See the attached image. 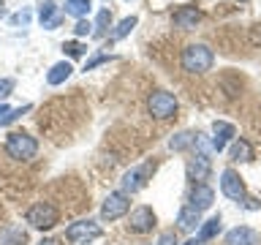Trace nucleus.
Instances as JSON below:
<instances>
[{
  "label": "nucleus",
  "mask_w": 261,
  "mask_h": 245,
  "mask_svg": "<svg viewBox=\"0 0 261 245\" xmlns=\"http://www.w3.org/2000/svg\"><path fill=\"white\" fill-rule=\"evenodd\" d=\"M6 153L11 155L14 161H30V158H36V153H38V142L30 134H24V131H14V134H8V139H6Z\"/></svg>",
  "instance_id": "nucleus-2"
},
{
  "label": "nucleus",
  "mask_w": 261,
  "mask_h": 245,
  "mask_svg": "<svg viewBox=\"0 0 261 245\" xmlns=\"http://www.w3.org/2000/svg\"><path fill=\"white\" fill-rule=\"evenodd\" d=\"M8 112H11V106H8V104H0V117H6Z\"/></svg>",
  "instance_id": "nucleus-34"
},
{
  "label": "nucleus",
  "mask_w": 261,
  "mask_h": 245,
  "mask_svg": "<svg viewBox=\"0 0 261 245\" xmlns=\"http://www.w3.org/2000/svg\"><path fill=\"white\" fill-rule=\"evenodd\" d=\"M11 90H14V79H0V98L11 95Z\"/></svg>",
  "instance_id": "nucleus-31"
},
{
  "label": "nucleus",
  "mask_w": 261,
  "mask_h": 245,
  "mask_svg": "<svg viewBox=\"0 0 261 245\" xmlns=\"http://www.w3.org/2000/svg\"><path fill=\"white\" fill-rule=\"evenodd\" d=\"M204 224L201 220V212L191 207V204H185L182 210H179V215H177V229L179 232H193V229H199Z\"/></svg>",
  "instance_id": "nucleus-13"
},
{
  "label": "nucleus",
  "mask_w": 261,
  "mask_h": 245,
  "mask_svg": "<svg viewBox=\"0 0 261 245\" xmlns=\"http://www.w3.org/2000/svg\"><path fill=\"white\" fill-rule=\"evenodd\" d=\"M136 22H139L136 16H125V19H122V22L117 24V28H114V30L109 33V38H112V41H120V38H125L128 33L136 28Z\"/></svg>",
  "instance_id": "nucleus-22"
},
{
  "label": "nucleus",
  "mask_w": 261,
  "mask_h": 245,
  "mask_svg": "<svg viewBox=\"0 0 261 245\" xmlns=\"http://www.w3.org/2000/svg\"><path fill=\"white\" fill-rule=\"evenodd\" d=\"M155 212L152 207H147V204H142V207H136L134 212H130V218H128V232H134V234H147V232H152L155 229Z\"/></svg>",
  "instance_id": "nucleus-8"
},
{
  "label": "nucleus",
  "mask_w": 261,
  "mask_h": 245,
  "mask_svg": "<svg viewBox=\"0 0 261 245\" xmlns=\"http://www.w3.org/2000/svg\"><path fill=\"white\" fill-rule=\"evenodd\" d=\"M30 109H33L30 104H24V106H16V109H11V112L6 114V117H0V126H11L14 120H19L22 114H24V112H30Z\"/></svg>",
  "instance_id": "nucleus-25"
},
{
  "label": "nucleus",
  "mask_w": 261,
  "mask_h": 245,
  "mask_svg": "<svg viewBox=\"0 0 261 245\" xmlns=\"http://www.w3.org/2000/svg\"><path fill=\"white\" fill-rule=\"evenodd\" d=\"M30 16H33V14L28 11V8H22V11H19V14H14V16H11V19H8V22H11L14 28H19V24L24 28V24H30Z\"/></svg>",
  "instance_id": "nucleus-28"
},
{
  "label": "nucleus",
  "mask_w": 261,
  "mask_h": 245,
  "mask_svg": "<svg viewBox=\"0 0 261 245\" xmlns=\"http://www.w3.org/2000/svg\"><path fill=\"white\" fill-rule=\"evenodd\" d=\"M93 8V0H65V14L76 16V19H85Z\"/></svg>",
  "instance_id": "nucleus-18"
},
{
  "label": "nucleus",
  "mask_w": 261,
  "mask_h": 245,
  "mask_svg": "<svg viewBox=\"0 0 261 245\" xmlns=\"http://www.w3.org/2000/svg\"><path fill=\"white\" fill-rule=\"evenodd\" d=\"M185 172H188V180H193L196 185H201L204 180L210 177V172H212V163H210V158H204V155H196V158H191V161H188Z\"/></svg>",
  "instance_id": "nucleus-11"
},
{
  "label": "nucleus",
  "mask_w": 261,
  "mask_h": 245,
  "mask_svg": "<svg viewBox=\"0 0 261 245\" xmlns=\"http://www.w3.org/2000/svg\"><path fill=\"white\" fill-rule=\"evenodd\" d=\"M85 44H82V41H65V44H63V52L65 55H68V57H82V55H85Z\"/></svg>",
  "instance_id": "nucleus-26"
},
{
  "label": "nucleus",
  "mask_w": 261,
  "mask_h": 245,
  "mask_svg": "<svg viewBox=\"0 0 261 245\" xmlns=\"http://www.w3.org/2000/svg\"><path fill=\"white\" fill-rule=\"evenodd\" d=\"M109 24H112V11H109V8H101V11H98V19H95V30L103 33Z\"/></svg>",
  "instance_id": "nucleus-27"
},
{
  "label": "nucleus",
  "mask_w": 261,
  "mask_h": 245,
  "mask_svg": "<svg viewBox=\"0 0 261 245\" xmlns=\"http://www.w3.org/2000/svg\"><path fill=\"white\" fill-rule=\"evenodd\" d=\"M71 63L68 60H60V63H55L52 68H49V74H46V82L49 85H60V82H65L71 77Z\"/></svg>",
  "instance_id": "nucleus-17"
},
{
  "label": "nucleus",
  "mask_w": 261,
  "mask_h": 245,
  "mask_svg": "<svg viewBox=\"0 0 261 245\" xmlns=\"http://www.w3.org/2000/svg\"><path fill=\"white\" fill-rule=\"evenodd\" d=\"M226 245H258V234L250 226H234L226 234Z\"/></svg>",
  "instance_id": "nucleus-14"
},
{
  "label": "nucleus",
  "mask_w": 261,
  "mask_h": 245,
  "mask_svg": "<svg viewBox=\"0 0 261 245\" xmlns=\"http://www.w3.org/2000/svg\"><path fill=\"white\" fill-rule=\"evenodd\" d=\"M38 245H57V242H55V240H41Z\"/></svg>",
  "instance_id": "nucleus-35"
},
{
  "label": "nucleus",
  "mask_w": 261,
  "mask_h": 245,
  "mask_svg": "<svg viewBox=\"0 0 261 245\" xmlns=\"http://www.w3.org/2000/svg\"><path fill=\"white\" fill-rule=\"evenodd\" d=\"M0 16H6V8H3V0H0Z\"/></svg>",
  "instance_id": "nucleus-36"
},
{
  "label": "nucleus",
  "mask_w": 261,
  "mask_h": 245,
  "mask_svg": "<svg viewBox=\"0 0 261 245\" xmlns=\"http://www.w3.org/2000/svg\"><path fill=\"white\" fill-rule=\"evenodd\" d=\"M212 202H215V191H212L207 183L193 185L191 199H188V204H191V207H196L199 212H204V210H210V207H212Z\"/></svg>",
  "instance_id": "nucleus-12"
},
{
  "label": "nucleus",
  "mask_w": 261,
  "mask_h": 245,
  "mask_svg": "<svg viewBox=\"0 0 261 245\" xmlns=\"http://www.w3.org/2000/svg\"><path fill=\"white\" fill-rule=\"evenodd\" d=\"M193 147H196V155H204V158H210V155L215 153V147H212V139H207L204 134H196Z\"/></svg>",
  "instance_id": "nucleus-23"
},
{
  "label": "nucleus",
  "mask_w": 261,
  "mask_h": 245,
  "mask_svg": "<svg viewBox=\"0 0 261 245\" xmlns=\"http://www.w3.org/2000/svg\"><path fill=\"white\" fill-rule=\"evenodd\" d=\"M147 109H150V114L155 120H166L177 112V98L171 93H166V90H155V93L147 98Z\"/></svg>",
  "instance_id": "nucleus-3"
},
{
  "label": "nucleus",
  "mask_w": 261,
  "mask_h": 245,
  "mask_svg": "<svg viewBox=\"0 0 261 245\" xmlns=\"http://www.w3.org/2000/svg\"><path fill=\"white\" fill-rule=\"evenodd\" d=\"M220 191H223L231 202L245 199V183H242V177L237 175L234 169H223V175H220Z\"/></svg>",
  "instance_id": "nucleus-9"
},
{
  "label": "nucleus",
  "mask_w": 261,
  "mask_h": 245,
  "mask_svg": "<svg viewBox=\"0 0 261 245\" xmlns=\"http://www.w3.org/2000/svg\"><path fill=\"white\" fill-rule=\"evenodd\" d=\"M218 232H220V215L204 220V224L199 226V234H196V240H199V242H207V240H212V237H218Z\"/></svg>",
  "instance_id": "nucleus-19"
},
{
  "label": "nucleus",
  "mask_w": 261,
  "mask_h": 245,
  "mask_svg": "<svg viewBox=\"0 0 261 245\" xmlns=\"http://www.w3.org/2000/svg\"><path fill=\"white\" fill-rule=\"evenodd\" d=\"M93 28H95V24H90L87 19H79L76 24H73V33L82 38V36H90V33H93Z\"/></svg>",
  "instance_id": "nucleus-29"
},
{
  "label": "nucleus",
  "mask_w": 261,
  "mask_h": 245,
  "mask_svg": "<svg viewBox=\"0 0 261 245\" xmlns=\"http://www.w3.org/2000/svg\"><path fill=\"white\" fill-rule=\"evenodd\" d=\"M103 232L95 220H76L65 229V240L68 242H90V240H98Z\"/></svg>",
  "instance_id": "nucleus-7"
},
{
  "label": "nucleus",
  "mask_w": 261,
  "mask_h": 245,
  "mask_svg": "<svg viewBox=\"0 0 261 245\" xmlns=\"http://www.w3.org/2000/svg\"><path fill=\"white\" fill-rule=\"evenodd\" d=\"M158 245H179V242H177V234H174V232H163V234L158 237Z\"/></svg>",
  "instance_id": "nucleus-30"
},
{
  "label": "nucleus",
  "mask_w": 261,
  "mask_h": 245,
  "mask_svg": "<svg viewBox=\"0 0 261 245\" xmlns=\"http://www.w3.org/2000/svg\"><path fill=\"white\" fill-rule=\"evenodd\" d=\"M152 172H155V163H152V161L142 163V166L128 169L125 175H122V191H125V193H136V191H142V188L147 185V180H150Z\"/></svg>",
  "instance_id": "nucleus-6"
},
{
  "label": "nucleus",
  "mask_w": 261,
  "mask_h": 245,
  "mask_svg": "<svg viewBox=\"0 0 261 245\" xmlns=\"http://www.w3.org/2000/svg\"><path fill=\"white\" fill-rule=\"evenodd\" d=\"M174 24L177 28H182V30H191V28H196L199 24V19H201V14H199V8H193V6H182V8H177L174 11Z\"/></svg>",
  "instance_id": "nucleus-15"
},
{
  "label": "nucleus",
  "mask_w": 261,
  "mask_h": 245,
  "mask_svg": "<svg viewBox=\"0 0 261 245\" xmlns=\"http://www.w3.org/2000/svg\"><path fill=\"white\" fill-rule=\"evenodd\" d=\"M193 139H196V134L193 131H182V134H177V136H171V142H169V147L171 150H188V147H193Z\"/></svg>",
  "instance_id": "nucleus-21"
},
{
  "label": "nucleus",
  "mask_w": 261,
  "mask_h": 245,
  "mask_svg": "<svg viewBox=\"0 0 261 245\" xmlns=\"http://www.w3.org/2000/svg\"><path fill=\"white\" fill-rule=\"evenodd\" d=\"M245 202H248V204H245L248 210H258V202H256V199H245Z\"/></svg>",
  "instance_id": "nucleus-33"
},
{
  "label": "nucleus",
  "mask_w": 261,
  "mask_h": 245,
  "mask_svg": "<svg viewBox=\"0 0 261 245\" xmlns=\"http://www.w3.org/2000/svg\"><path fill=\"white\" fill-rule=\"evenodd\" d=\"M212 147H215V153H220V150H226V144L234 139V134H237V128L231 126V122H226V120H215L212 122Z\"/></svg>",
  "instance_id": "nucleus-10"
},
{
  "label": "nucleus",
  "mask_w": 261,
  "mask_h": 245,
  "mask_svg": "<svg viewBox=\"0 0 261 245\" xmlns=\"http://www.w3.org/2000/svg\"><path fill=\"white\" fill-rule=\"evenodd\" d=\"M28 242V232L19 224H11L0 232V245H24Z\"/></svg>",
  "instance_id": "nucleus-16"
},
{
  "label": "nucleus",
  "mask_w": 261,
  "mask_h": 245,
  "mask_svg": "<svg viewBox=\"0 0 261 245\" xmlns=\"http://www.w3.org/2000/svg\"><path fill=\"white\" fill-rule=\"evenodd\" d=\"M185 245H201V242H199V240H188Z\"/></svg>",
  "instance_id": "nucleus-37"
},
{
  "label": "nucleus",
  "mask_w": 261,
  "mask_h": 245,
  "mask_svg": "<svg viewBox=\"0 0 261 245\" xmlns=\"http://www.w3.org/2000/svg\"><path fill=\"white\" fill-rule=\"evenodd\" d=\"M109 60V55H95L93 60H87V65H85V71H93L95 65H101V63H106Z\"/></svg>",
  "instance_id": "nucleus-32"
},
{
  "label": "nucleus",
  "mask_w": 261,
  "mask_h": 245,
  "mask_svg": "<svg viewBox=\"0 0 261 245\" xmlns=\"http://www.w3.org/2000/svg\"><path fill=\"white\" fill-rule=\"evenodd\" d=\"M128 207H130V196L125 191H114V193L106 196L103 204H101V218L103 220H117L128 212Z\"/></svg>",
  "instance_id": "nucleus-5"
},
{
  "label": "nucleus",
  "mask_w": 261,
  "mask_h": 245,
  "mask_svg": "<svg viewBox=\"0 0 261 245\" xmlns=\"http://www.w3.org/2000/svg\"><path fill=\"white\" fill-rule=\"evenodd\" d=\"M57 14H60V11H57V3H55V0H44V3H41V8H38L41 24H46L49 19H55Z\"/></svg>",
  "instance_id": "nucleus-24"
},
{
  "label": "nucleus",
  "mask_w": 261,
  "mask_h": 245,
  "mask_svg": "<svg viewBox=\"0 0 261 245\" xmlns=\"http://www.w3.org/2000/svg\"><path fill=\"white\" fill-rule=\"evenodd\" d=\"M212 60H215V55H212V49L207 44H188L182 49V68L188 74H204L212 68Z\"/></svg>",
  "instance_id": "nucleus-1"
},
{
  "label": "nucleus",
  "mask_w": 261,
  "mask_h": 245,
  "mask_svg": "<svg viewBox=\"0 0 261 245\" xmlns=\"http://www.w3.org/2000/svg\"><path fill=\"white\" fill-rule=\"evenodd\" d=\"M231 158L234 161H253V147L245 139H237L231 144Z\"/></svg>",
  "instance_id": "nucleus-20"
},
{
  "label": "nucleus",
  "mask_w": 261,
  "mask_h": 245,
  "mask_svg": "<svg viewBox=\"0 0 261 245\" xmlns=\"http://www.w3.org/2000/svg\"><path fill=\"white\" fill-rule=\"evenodd\" d=\"M24 220L33 226V229H52L57 224V210L52 207L49 202H36L33 207L28 210V215H24Z\"/></svg>",
  "instance_id": "nucleus-4"
},
{
  "label": "nucleus",
  "mask_w": 261,
  "mask_h": 245,
  "mask_svg": "<svg viewBox=\"0 0 261 245\" xmlns=\"http://www.w3.org/2000/svg\"><path fill=\"white\" fill-rule=\"evenodd\" d=\"M242 3H245V0H242Z\"/></svg>",
  "instance_id": "nucleus-38"
}]
</instances>
